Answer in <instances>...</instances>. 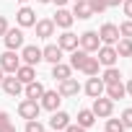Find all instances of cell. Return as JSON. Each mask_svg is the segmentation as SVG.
I'll return each instance as SVG.
<instances>
[{"label":"cell","mask_w":132,"mask_h":132,"mask_svg":"<svg viewBox=\"0 0 132 132\" xmlns=\"http://www.w3.org/2000/svg\"><path fill=\"white\" fill-rule=\"evenodd\" d=\"M0 68H3V73H11V75L21 68V57L16 54V49H8L0 54Z\"/></svg>","instance_id":"obj_2"},{"label":"cell","mask_w":132,"mask_h":132,"mask_svg":"<svg viewBox=\"0 0 132 132\" xmlns=\"http://www.w3.org/2000/svg\"><path fill=\"white\" fill-rule=\"evenodd\" d=\"M5 124H11V114L8 111H0V129H3Z\"/></svg>","instance_id":"obj_34"},{"label":"cell","mask_w":132,"mask_h":132,"mask_svg":"<svg viewBox=\"0 0 132 132\" xmlns=\"http://www.w3.org/2000/svg\"><path fill=\"white\" fill-rule=\"evenodd\" d=\"M122 5H124V16H127V18H132V0H124Z\"/></svg>","instance_id":"obj_35"},{"label":"cell","mask_w":132,"mask_h":132,"mask_svg":"<svg viewBox=\"0 0 132 132\" xmlns=\"http://www.w3.org/2000/svg\"><path fill=\"white\" fill-rule=\"evenodd\" d=\"M96 117H101V119H106V117H111V111H114V101L109 98V96H98V98H93V109H91Z\"/></svg>","instance_id":"obj_5"},{"label":"cell","mask_w":132,"mask_h":132,"mask_svg":"<svg viewBox=\"0 0 132 132\" xmlns=\"http://www.w3.org/2000/svg\"><path fill=\"white\" fill-rule=\"evenodd\" d=\"M16 21H18V26H21V29H31V26L36 23V13H34L31 8H26V5H23V8L16 13Z\"/></svg>","instance_id":"obj_13"},{"label":"cell","mask_w":132,"mask_h":132,"mask_svg":"<svg viewBox=\"0 0 132 132\" xmlns=\"http://www.w3.org/2000/svg\"><path fill=\"white\" fill-rule=\"evenodd\" d=\"M26 132H44V124L39 119H29L26 122Z\"/></svg>","instance_id":"obj_30"},{"label":"cell","mask_w":132,"mask_h":132,"mask_svg":"<svg viewBox=\"0 0 132 132\" xmlns=\"http://www.w3.org/2000/svg\"><path fill=\"white\" fill-rule=\"evenodd\" d=\"M91 3V8H93V13H104L109 5H106V0H88Z\"/></svg>","instance_id":"obj_32"},{"label":"cell","mask_w":132,"mask_h":132,"mask_svg":"<svg viewBox=\"0 0 132 132\" xmlns=\"http://www.w3.org/2000/svg\"><path fill=\"white\" fill-rule=\"evenodd\" d=\"M65 132H86V127H80V124H68Z\"/></svg>","instance_id":"obj_36"},{"label":"cell","mask_w":132,"mask_h":132,"mask_svg":"<svg viewBox=\"0 0 132 132\" xmlns=\"http://www.w3.org/2000/svg\"><path fill=\"white\" fill-rule=\"evenodd\" d=\"M3 42H5L8 49H21L23 47V31L21 29H8L5 36H3Z\"/></svg>","instance_id":"obj_11"},{"label":"cell","mask_w":132,"mask_h":132,"mask_svg":"<svg viewBox=\"0 0 132 132\" xmlns=\"http://www.w3.org/2000/svg\"><path fill=\"white\" fill-rule=\"evenodd\" d=\"M119 34H122L124 39H132V18H129V21H124V23L119 26Z\"/></svg>","instance_id":"obj_31"},{"label":"cell","mask_w":132,"mask_h":132,"mask_svg":"<svg viewBox=\"0 0 132 132\" xmlns=\"http://www.w3.org/2000/svg\"><path fill=\"white\" fill-rule=\"evenodd\" d=\"M39 3H49V0H39Z\"/></svg>","instance_id":"obj_43"},{"label":"cell","mask_w":132,"mask_h":132,"mask_svg":"<svg viewBox=\"0 0 132 132\" xmlns=\"http://www.w3.org/2000/svg\"><path fill=\"white\" fill-rule=\"evenodd\" d=\"M124 88H127V93H129V96H132V78H129V83H127V86H124Z\"/></svg>","instance_id":"obj_41"},{"label":"cell","mask_w":132,"mask_h":132,"mask_svg":"<svg viewBox=\"0 0 132 132\" xmlns=\"http://www.w3.org/2000/svg\"><path fill=\"white\" fill-rule=\"evenodd\" d=\"M119 36H122V34H119V26H114V23H104V26L98 29L101 44H111V47H114V44L119 42Z\"/></svg>","instance_id":"obj_6"},{"label":"cell","mask_w":132,"mask_h":132,"mask_svg":"<svg viewBox=\"0 0 132 132\" xmlns=\"http://www.w3.org/2000/svg\"><path fill=\"white\" fill-rule=\"evenodd\" d=\"M70 65H62V62H57V65H52V78L54 80H65V78H70Z\"/></svg>","instance_id":"obj_25"},{"label":"cell","mask_w":132,"mask_h":132,"mask_svg":"<svg viewBox=\"0 0 132 132\" xmlns=\"http://www.w3.org/2000/svg\"><path fill=\"white\" fill-rule=\"evenodd\" d=\"M52 21H54V26H60V29H70L75 18H73V13H70L68 8H57V13H54Z\"/></svg>","instance_id":"obj_17"},{"label":"cell","mask_w":132,"mask_h":132,"mask_svg":"<svg viewBox=\"0 0 132 132\" xmlns=\"http://www.w3.org/2000/svg\"><path fill=\"white\" fill-rule=\"evenodd\" d=\"M34 29H36V36L39 39H49V36H54V21L52 18H44V21H36L34 23Z\"/></svg>","instance_id":"obj_14"},{"label":"cell","mask_w":132,"mask_h":132,"mask_svg":"<svg viewBox=\"0 0 132 132\" xmlns=\"http://www.w3.org/2000/svg\"><path fill=\"white\" fill-rule=\"evenodd\" d=\"M57 93H60L62 98L78 96V93H80V83H78L75 78H65V80H60V86H57Z\"/></svg>","instance_id":"obj_8"},{"label":"cell","mask_w":132,"mask_h":132,"mask_svg":"<svg viewBox=\"0 0 132 132\" xmlns=\"http://www.w3.org/2000/svg\"><path fill=\"white\" fill-rule=\"evenodd\" d=\"M42 60H47L49 65H57V62H62V49L57 44H49L42 49Z\"/></svg>","instance_id":"obj_19"},{"label":"cell","mask_w":132,"mask_h":132,"mask_svg":"<svg viewBox=\"0 0 132 132\" xmlns=\"http://www.w3.org/2000/svg\"><path fill=\"white\" fill-rule=\"evenodd\" d=\"M3 78H5V75H3V68H0V83H3Z\"/></svg>","instance_id":"obj_42"},{"label":"cell","mask_w":132,"mask_h":132,"mask_svg":"<svg viewBox=\"0 0 132 132\" xmlns=\"http://www.w3.org/2000/svg\"><path fill=\"white\" fill-rule=\"evenodd\" d=\"M78 47H80V49H86L88 54H91V52H96V49L101 47L98 31H83V34L78 36Z\"/></svg>","instance_id":"obj_3"},{"label":"cell","mask_w":132,"mask_h":132,"mask_svg":"<svg viewBox=\"0 0 132 132\" xmlns=\"http://www.w3.org/2000/svg\"><path fill=\"white\" fill-rule=\"evenodd\" d=\"M60 104H62V96H60L57 91H47V88H44V93H42V98H39V106L47 109V111H57Z\"/></svg>","instance_id":"obj_7"},{"label":"cell","mask_w":132,"mask_h":132,"mask_svg":"<svg viewBox=\"0 0 132 132\" xmlns=\"http://www.w3.org/2000/svg\"><path fill=\"white\" fill-rule=\"evenodd\" d=\"M127 127L122 124V119H109L106 117V132H124Z\"/></svg>","instance_id":"obj_29"},{"label":"cell","mask_w":132,"mask_h":132,"mask_svg":"<svg viewBox=\"0 0 132 132\" xmlns=\"http://www.w3.org/2000/svg\"><path fill=\"white\" fill-rule=\"evenodd\" d=\"M96 52H98V57H96V60L104 65V68H114L117 60H119V54H117V49H114L111 44H101Z\"/></svg>","instance_id":"obj_4"},{"label":"cell","mask_w":132,"mask_h":132,"mask_svg":"<svg viewBox=\"0 0 132 132\" xmlns=\"http://www.w3.org/2000/svg\"><path fill=\"white\" fill-rule=\"evenodd\" d=\"M114 49H117V54L119 57H132V39H119L117 44H114Z\"/></svg>","instance_id":"obj_26"},{"label":"cell","mask_w":132,"mask_h":132,"mask_svg":"<svg viewBox=\"0 0 132 132\" xmlns=\"http://www.w3.org/2000/svg\"><path fill=\"white\" fill-rule=\"evenodd\" d=\"M70 124V114H65V111H52V119H49V127L54 129V132H62L65 127Z\"/></svg>","instance_id":"obj_16"},{"label":"cell","mask_w":132,"mask_h":132,"mask_svg":"<svg viewBox=\"0 0 132 132\" xmlns=\"http://www.w3.org/2000/svg\"><path fill=\"white\" fill-rule=\"evenodd\" d=\"M119 3H124V0H106V5L111 8V5H119Z\"/></svg>","instance_id":"obj_40"},{"label":"cell","mask_w":132,"mask_h":132,"mask_svg":"<svg viewBox=\"0 0 132 132\" xmlns=\"http://www.w3.org/2000/svg\"><path fill=\"white\" fill-rule=\"evenodd\" d=\"M98 68H101V62H98L96 57H91V54H88V60L83 62V68H80V73H86V75L91 78V75H98Z\"/></svg>","instance_id":"obj_24"},{"label":"cell","mask_w":132,"mask_h":132,"mask_svg":"<svg viewBox=\"0 0 132 132\" xmlns=\"http://www.w3.org/2000/svg\"><path fill=\"white\" fill-rule=\"evenodd\" d=\"M73 18H80V21H86V18H91L93 16V8H91V3L88 0H75V5H73Z\"/></svg>","instance_id":"obj_12"},{"label":"cell","mask_w":132,"mask_h":132,"mask_svg":"<svg viewBox=\"0 0 132 132\" xmlns=\"http://www.w3.org/2000/svg\"><path fill=\"white\" fill-rule=\"evenodd\" d=\"M104 91H106V96H109L111 101H117V98H124V96H127V88H124V83H122V80H117V83H109Z\"/></svg>","instance_id":"obj_20"},{"label":"cell","mask_w":132,"mask_h":132,"mask_svg":"<svg viewBox=\"0 0 132 132\" xmlns=\"http://www.w3.org/2000/svg\"><path fill=\"white\" fill-rule=\"evenodd\" d=\"M73 3H75V0H73Z\"/></svg>","instance_id":"obj_45"},{"label":"cell","mask_w":132,"mask_h":132,"mask_svg":"<svg viewBox=\"0 0 132 132\" xmlns=\"http://www.w3.org/2000/svg\"><path fill=\"white\" fill-rule=\"evenodd\" d=\"M0 86H3V91H5L8 96H18V93L23 91V83H21L16 75H11V78H3V83H0Z\"/></svg>","instance_id":"obj_18"},{"label":"cell","mask_w":132,"mask_h":132,"mask_svg":"<svg viewBox=\"0 0 132 132\" xmlns=\"http://www.w3.org/2000/svg\"><path fill=\"white\" fill-rule=\"evenodd\" d=\"M23 93H26V98H42L44 86H42L39 80H31V83H26V86H23Z\"/></svg>","instance_id":"obj_22"},{"label":"cell","mask_w":132,"mask_h":132,"mask_svg":"<svg viewBox=\"0 0 132 132\" xmlns=\"http://www.w3.org/2000/svg\"><path fill=\"white\" fill-rule=\"evenodd\" d=\"M0 132H16V127H13V124H5V127L0 129Z\"/></svg>","instance_id":"obj_39"},{"label":"cell","mask_w":132,"mask_h":132,"mask_svg":"<svg viewBox=\"0 0 132 132\" xmlns=\"http://www.w3.org/2000/svg\"><path fill=\"white\" fill-rule=\"evenodd\" d=\"M122 124L124 127H132V109H124L122 111Z\"/></svg>","instance_id":"obj_33"},{"label":"cell","mask_w":132,"mask_h":132,"mask_svg":"<svg viewBox=\"0 0 132 132\" xmlns=\"http://www.w3.org/2000/svg\"><path fill=\"white\" fill-rule=\"evenodd\" d=\"M18 3H26V0H18Z\"/></svg>","instance_id":"obj_44"},{"label":"cell","mask_w":132,"mask_h":132,"mask_svg":"<svg viewBox=\"0 0 132 132\" xmlns=\"http://www.w3.org/2000/svg\"><path fill=\"white\" fill-rule=\"evenodd\" d=\"M104 80L98 78V75H91L88 78V83H86V93L91 96V98H98V96H104Z\"/></svg>","instance_id":"obj_15"},{"label":"cell","mask_w":132,"mask_h":132,"mask_svg":"<svg viewBox=\"0 0 132 132\" xmlns=\"http://www.w3.org/2000/svg\"><path fill=\"white\" fill-rule=\"evenodd\" d=\"M93 122H96V114H93L91 109H80V111H78V124H80V127H86V129H88Z\"/></svg>","instance_id":"obj_27"},{"label":"cell","mask_w":132,"mask_h":132,"mask_svg":"<svg viewBox=\"0 0 132 132\" xmlns=\"http://www.w3.org/2000/svg\"><path fill=\"white\" fill-rule=\"evenodd\" d=\"M39 111H42V106H39V101L36 98H23L21 104H18V114H21V119H39Z\"/></svg>","instance_id":"obj_1"},{"label":"cell","mask_w":132,"mask_h":132,"mask_svg":"<svg viewBox=\"0 0 132 132\" xmlns=\"http://www.w3.org/2000/svg\"><path fill=\"white\" fill-rule=\"evenodd\" d=\"M13 75H16V78H18V80H21L23 86H26V83H31V80H36V73H34V65H21V68H18V70H16Z\"/></svg>","instance_id":"obj_21"},{"label":"cell","mask_w":132,"mask_h":132,"mask_svg":"<svg viewBox=\"0 0 132 132\" xmlns=\"http://www.w3.org/2000/svg\"><path fill=\"white\" fill-rule=\"evenodd\" d=\"M5 31H8V21L0 16V36H5Z\"/></svg>","instance_id":"obj_37"},{"label":"cell","mask_w":132,"mask_h":132,"mask_svg":"<svg viewBox=\"0 0 132 132\" xmlns=\"http://www.w3.org/2000/svg\"><path fill=\"white\" fill-rule=\"evenodd\" d=\"M21 60H23V65H39L42 62V49L36 44H26L21 49Z\"/></svg>","instance_id":"obj_9"},{"label":"cell","mask_w":132,"mask_h":132,"mask_svg":"<svg viewBox=\"0 0 132 132\" xmlns=\"http://www.w3.org/2000/svg\"><path fill=\"white\" fill-rule=\"evenodd\" d=\"M86 60H88V52H86V49H80V47H78V49H73V54H70V68L80 70Z\"/></svg>","instance_id":"obj_23"},{"label":"cell","mask_w":132,"mask_h":132,"mask_svg":"<svg viewBox=\"0 0 132 132\" xmlns=\"http://www.w3.org/2000/svg\"><path fill=\"white\" fill-rule=\"evenodd\" d=\"M101 80H104V86L117 83V80H122V73H119L117 68H106V70H104V75H101Z\"/></svg>","instance_id":"obj_28"},{"label":"cell","mask_w":132,"mask_h":132,"mask_svg":"<svg viewBox=\"0 0 132 132\" xmlns=\"http://www.w3.org/2000/svg\"><path fill=\"white\" fill-rule=\"evenodd\" d=\"M49 3H54L57 8H65V3H68V0H49Z\"/></svg>","instance_id":"obj_38"},{"label":"cell","mask_w":132,"mask_h":132,"mask_svg":"<svg viewBox=\"0 0 132 132\" xmlns=\"http://www.w3.org/2000/svg\"><path fill=\"white\" fill-rule=\"evenodd\" d=\"M57 47H60L62 52H73V49H78V34H73V31L65 29V34L57 36Z\"/></svg>","instance_id":"obj_10"}]
</instances>
